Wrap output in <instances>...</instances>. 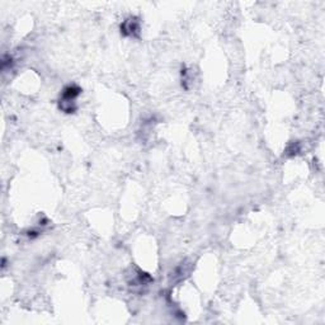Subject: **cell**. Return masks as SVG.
I'll use <instances>...</instances> for the list:
<instances>
[{"mask_svg": "<svg viewBox=\"0 0 325 325\" xmlns=\"http://www.w3.org/2000/svg\"><path fill=\"white\" fill-rule=\"evenodd\" d=\"M81 89L77 85H69L62 91L61 101H60V108L65 111L66 113L74 112L77 105H75V99L80 94Z\"/></svg>", "mask_w": 325, "mask_h": 325, "instance_id": "cell-1", "label": "cell"}, {"mask_svg": "<svg viewBox=\"0 0 325 325\" xmlns=\"http://www.w3.org/2000/svg\"><path fill=\"white\" fill-rule=\"evenodd\" d=\"M140 31V23L135 18H130V20L124 21L123 24L121 26V32L124 36H135L136 32Z\"/></svg>", "mask_w": 325, "mask_h": 325, "instance_id": "cell-2", "label": "cell"}]
</instances>
